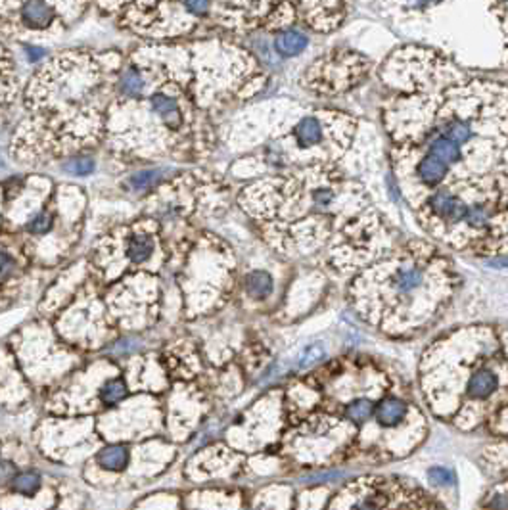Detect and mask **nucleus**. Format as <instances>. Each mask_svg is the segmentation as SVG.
Here are the masks:
<instances>
[{
    "label": "nucleus",
    "instance_id": "obj_1",
    "mask_svg": "<svg viewBox=\"0 0 508 510\" xmlns=\"http://www.w3.org/2000/svg\"><path fill=\"white\" fill-rule=\"evenodd\" d=\"M384 119L395 148L447 140L464 155L466 178L484 177L500 167L507 150L508 86L461 79L438 91L401 96L385 108Z\"/></svg>",
    "mask_w": 508,
    "mask_h": 510
},
{
    "label": "nucleus",
    "instance_id": "obj_2",
    "mask_svg": "<svg viewBox=\"0 0 508 510\" xmlns=\"http://www.w3.org/2000/svg\"><path fill=\"white\" fill-rule=\"evenodd\" d=\"M240 206L263 224L270 246L295 255L332 246L347 224L370 209L364 190L332 163H313L247 186Z\"/></svg>",
    "mask_w": 508,
    "mask_h": 510
},
{
    "label": "nucleus",
    "instance_id": "obj_3",
    "mask_svg": "<svg viewBox=\"0 0 508 510\" xmlns=\"http://www.w3.org/2000/svg\"><path fill=\"white\" fill-rule=\"evenodd\" d=\"M111 71L93 54L66 52L37 71L25 93L31 117L17 129L12 155L50 160L93 146L102 139Z\"/></svg>",
    "mask_w": 508,
    "mask_h": 510
},
{
    "label": "nucleus",
    "instance_id": "obj_4",
    "mask_svg": "<svg viewBox=\"0 0 508 510\" xmlns=\"http://www.w3.org/2000/svg\"><path fill=\"white\" fill-rule=\"evenodd\" d=\"M456 286L453 263L438 247L408 242L355 277L349 303L378 332L415 336L436 323Z\"/></svg>",
    "mask_w": 508,
    "mask_h": 510
},
{
    "label": "nucleus",
    "instance_id": "obj_5",
    "mask_svg": "<svg viewBox=\"0 0 508 510\" xmlns=\"http://www.w3.org/2000/svg\"><path fill=\"white\" fill-rule=\"evenodd\" d=\"M418 221L436 242L459 252L508 254V173L439 186L420 201Z\"/></svg>",
    "mask_w": 508,
    "mask_h": 510
},
{
    "label": "nucleus",
    "instance_id": "obj_6",
    "mask_svg": "<svg viewBox=\"0 0 508 510\" xmlns=\"http://www.w3.org/2000/svg\"><path fill=\"white\" fill-rule=\"evenodd\" d=\"M380 75L385 85L397 88L405 96L438 91L464 79L443 56L418 47H405L393 52Z\"/></svg>",
    "mask_w": 508,
    "mask_h": 510
},
{
    "label": "nucleus",
    "instance_id": "obj_7",
    "mask_svg": "<svg viewBox=\"0 0 508 510\" xmlns=\"http://www.w3.org/2000/svg\"><path fill=\"white\" fill-rule=\"evenodd\" d=\"M357 119L338 111H318L301 117L292 131L300 152L318 150L321 163H330L346 152L353 142Z\"/></svg>",
    "mask_w": 508,
    "mask_h": 510
},
{
    "label": "nucleus",
    "instance_id": "obj_8",
    "mask_svg": "<svg viewBox=\"0 0 508 510\" xmlns=\"http://www.w3.org/2000/svg\"><path fill=\"white\" fill-rule=\"evenodd\" d=\"M370 63L364 56L347 48L326 52L303 73V85L318 96H338L349 93L369 77Z\"/></svg>",
    "mask_w": 508,
    "mask_h": 510
},
{
    "label": "nucleus",
    "instance_id": "obj_9",
    "mask_svg": "<svg viewBox=\"0 0 508 510\" xmlns=\"http://www.w3.org/2000/svg\"><path fill=\"white\" fill-rule=\"evenodd\" d=\"M185 102V93L175 81H167V85L157 86V91L148 96L152 114L169 132H183L186 127L188 116H186Z\"/></svg>",
    "mask_w": 508,
    "mask_h": 510
},
{
    "label": "nucleus",
    "instance_id": "obj_10",
    "mask_svg": "<svg viewBox=\"0 0 508 510\" xmlns=\"http://www.w3.org/2000/svg\"><path fill=\"white\" fill-rule=\"evenodd\" d=\"M303 22L318 33H330L346 17V4L341 2H301L295 4Z\"/></svg>",
    "mask_w": 508,
    "mask_h": 510
},
{
    "label": "nucleus",
    "instance_id": "obj_11",
    "mask_svg": "<svg viewBox=\"0 0 508 510\" xmlns=\"http://www.w3.org/2000/svg\"><path fill=\"white\" fill-rule=\"evenodd\" d=\"M408 412H410V407L403 397L384 395L378 399L376 407H374V420L380 428L393 430V428H399L407 420Z\"/></svg>",
    "mask_w": 508,
    "mask_h": 510
},
{
    "label": "nucleus",
    "instance_id": "obj_12",
    "mask_svg": "<svg viewBox=\"0 0 508 510\" xmlns=\"http://www.w3.org/2000/svg\"><path fill=\"white\" fill-rule=\"evenodd\" d=\"M17 79L16 65L12 56L4 47H0V119L8 111L12 102L16 100Z\"/></svg>",
    "mask_w": 508,
    "mask_h": 510
},
{
    "label": "nucleus",
    "instance_id": "obj_13",
    "mask_svg": "<svg viewBox=\"0 0 508 510\" xmlns=\"http://www.w3.org/2000/svg\"><path fill=\"white\" fill-rule=\"evenodd\" d=\"M376 403V399H372L369 395H357L344 405V418L347 422H351L355 428H362L374 417Z\"/></svg>",
    "mask_w": 508,
    "mask_h": 510
},
{
    "label": "nucleus",
    "instance_id": "obj_14",
    "mask_svg": "<svg viewBox=\"0 0 508 510\" xmlns=\"http://www.w3.org/2000/svg\"><path fill=\"white\" fill-rule=\"evenodd\" d=\"M20 14L29 29H47L56 16L52 4L48 2H24Z\"/></svg>",
    "mask_w": 508,
    "mask_h": 510
},
{
    "label": "nucleus",
    "instance_id": "obj_15",
    "mask_svg": "<svg viewBox=\"0 0 508 510\" xmlns=\"http://www.w3.org/2000/svg\"><path fill=\"white\" fill-rule=\"evenodd\" d=\"M155 249V238L150 232H137L132 234L127 246H125V255L132 263H144L148 261Z\"/></svg>",
    "mask_w": 508,
    "mask_h": 510
},
{
    "label": "nucleus",
    "instance_id": "obj_16",
    "mask_svg": "<svg viewBox=\"0 0 508 510\" xmlns=\"http://www.w3.org/2000/svg\"><path fill=\"white\" fill-rule=\"evenodd\" d=\"M96 463L100 464V468L108 472H123L129 463H131V453H129V447L127 445H109V447H104L96 456Z\"/></svg>",
    "mask_w": 508,
    "mask_h": 510
},
{
    "label": "nucleus",
    "instance_id": "obj_17",
    "mask_svg": "<svg viewBox=\"0 0 508 510\" xmlns=\"http://www.w3.org/2000/svg\"><path fill=\"white\" fill-rule=\"evenodd\" d=\"M309 45V39L305 33L298 31V29H286L280 31L275 39V48L280 56L284 58H292V56L301 54Z\"/></svg>",
    "mask_w": 508,
    "mask_h": 510
},
{
    "label": "nucleus",
    "instance_id": "obj_18",
    "mask_svg": "<svg viewBox=\"0 0 508 510\" xmlns=\"http://www.w3.org/2000/svg\"><path fill=\"white\" fill-rule=\"evenodd\" d=\"M146 88V77L139 63H131L119 79V93L127 98H140Z\"/></svg>",
    "mask_w": 508,
    "mask_h": 510
},
{
    "label": "nucleus",
    "instance_id": "obj_19",
    "mask_svg": "<svg viewBox=\"0 0 508 510\" xmlns=\"http://www.w3.org/2000/svg\"><path fill=\"white\" fill-rule=\"evenodd\" d=\"M244 286H246V292L249 298H254L257 302H263V300H267L272 294L275 282H272V277L269 272L254 271L246 277Z\"/></svg>",
    "mask_w": 508,
    "mask_h": 510
},
{
    "label": "nucleus",
    "instance_id": "obj_20",
    "mask_svg": "<svg viewBox=\"0 0 508 510\" xmlns=\"http://www.w3.org/2000/svg\"><path fill=\"white\" fill-rule=\"evenodd\" d=\"M40 487H43V476L35 470L17 472L10 481V489L24 497H35L40 491Z\"/></svg>",
    "mask_w": 508,
    "mask_h": 510
},
{
    "label": "nucleus",
    "instance_id": "obj_21",
    "mask_svg": "<svg viewBox=\"0 0 508 510\" xmlns=\"http://www.w3.org/2000/svg\"><path fill=\"white\" fill-rule=\"evenodd\" d=\"M129 395V386L123 378H111L104 382L100 387V401L106 407H114L117 403H121Z\"/></svg>",
    "mask_w": 508,
    "mask_h": 510
},
{
    "label": "nucleus",
    "instance_id": "obj_22",
    "mask_svg": "<svg viewBox=\"0 0 508 510\" xmlns=\"http://www.w3.org/2000/svg\"><path fill=\"white\" fill-rule=\"evenodd\" d=\"M62 169L68 173V175H75V177H85V175H91L94 171V160L88 157V155H75L71 157L68 162L63 163Z\"/></svg>",
    "mask_w": 508,
    "mask_h": 510
},
{
    "label": "nucleus",
    "instance_id": "obj_23",
    "mask_svg": "<svg viewBox=\"0 0 508 510\" xmlns=\"http://www.w3.org/2000/svg\"><path fill=\"white\" fill-rule=\"evenodd\" d=\"M163 177V171L162 169H144V171H139V173H134L131 178H129V183L134 190H144V188H150V186H154L155 183H160Z\"/></svg>",
    "mask_w": 508,
    "mask_h": 510
},
{
    "label": "nucleus",
    "instance_id": "obj_24",
    "mask_svg": "<svg viewBox=\"0 0 508 510\" xmlns=\"http://www.w3.org/2000/svg\"><path fill=\"white\" fill-rule=\"evenodd\" d=\"M387 499L382 493H369L355 501L349 510H387Z\"/></svg>",
    "mask_w": 508,
    "mask_h": 510
},
{
    "label": "nucleus",
    "instance_id": "obj_25",
    "mask_svg": "<svg viewBox=\"0 0 508 510\" xmlns=\"http://www.w3.org/2000/svg\"><path fill=\"white\" fill-rule=\"evenodd\" d=\"M52 224H54V217H52V213L43 211V213H37V215L33 217L31 221L27 223V232H31V234H47V232L52 229Z\"/></svg>",
    "mask_w": 508,
    "mask_h": 510
},
{
    "label": "nucleus",
    "instance_id": "obj_26",
    "mask_svg": "<svg viewBox=\"0 0 508 510\" xmlns=\"http://www.w3.org/2000/svg\"><path fill=\"white\" fill-rule=\"evenodd\" d=\"M428 478H430L433 486L447 487L454 481V474L449 468H445V466H431L430 470H428Z\"/></svg>",
    "mask_w": 508,
    "mask_h": 510
},
{
    "label": "nucleus",
    "instance_id": "obj_27",
    "mask_svg": "<svg viewBox=\"0 0 508 510\" xmlns=\"http://www.w3.org/2000/svg\"><path fill=\"white\" fill-rule=\"evenodd\" d=\"M344 476L341 470H326V472H315V474H309V476H303L300 481L303 484H330V481H336L338 478Z\"/></svg>",
    "mask_w": 508,
    "mask_h": 510
},
{
    "label": "nucleus",
    "instance_id": "obj_28",
    "mask_svg": "<svg viewBox=\"0 0 508 510\" xmlns=\"http://www.w3.org/2000/svg\"><path fill=\"white\" fill-rule=\"evenodd\" d=\"M324 348L323 346H311V348L303 353V357H301V361H300V366L301 369H305V366H313V364H316L318 361H323L324 359Z\"/></svg>",
    "mask_w": 508,
    "mask_h": 510
},
{
    "label": "nucleus",
    "instance_id": "obj_29",
    "mask_svg": "<svg viewBox=\"0 0 508 510\" xmlns=\"http://www.w3.org/2000/svg\"><path fill=\"white\" fill-rule=\"evenodd\" d=\"M12 272H14V257L8 252L0 249V282L10 279Z\"/></svg>",
    "mask_w": 508,
    "mask_h": 510
},
{
    "label": "nucleus",
    "instance_id": "obj_30",
    "mask_svg": "<svg viewBox=\"0 0 508 510\" xmlns=\"http://www.w3.org/2000/svg\"><path fill=\"white\" fill-rule=\"evenodd\" d=\"M484 510H508V491L493 493L485 502Z\"/></svg>",
    "mask_w": 508,
    "mask_h": 510
},
{
    "label": "nucleus",
    "instance_id": "obj_31",
    "mask_svg": "<svg viewBox=\"0 0 508 510\" xmlns=\"http://www.w3.org/2000/svg\"><path fill=\"white\" fill-rule=\"evenodd\" d=\"M211 6H213L211 2H183V8L190 16H206Z\"/></svg>",
    "mask_w": 508,
    "mask_h": 510
},
{
    "label": "nucleus",
    "instance_id": "obj_32",
    "mask_svg": "<svg viewBox=\"0 0 508 510\" xmlns=\"http://www.w3.org/2000/svg\"><path fill=\"white\" fill-rule=\"evenodd\" d=\"M140 346H142V343H140L139 340H131V338H129V340L117 341L116 346L111 348V351H114V353H131V351H137Z\"/></svg>",
    "mask_w": 508,
    "mask_h": 510
},
{
    "label": "nucleus",
    "instance_id": "obj_33",
    "mask_svg": "<svg viewBox=\"0 0 508 510\" xmlns=\"http://www.w3.org/2000/svg\"><path fill=\"white\" fill-rule=\"evenodd\" d=\"M16 466L8 461H0V484L4 481H12V478L16 476Z\"/></svg>",
    "mask_w": 508,
    "mask_h": 510
},
{
    "label": "nucleus",
    "instance_id": "obj_34",
    "mask_svg": "<svg viewBox=\"0 0 508 510\" xmlns=\"http://www.w3.org/2000/svg\"><path fill=\"white\" fill-rule=\"evenodd\" d=\"M25 54L29 58V62H39L45 58V50L39 47H27L25 48Z\"/></svg>",
    "mask_w": 508,
    "mask_h": 510
},
{
    "label": "nucleus",
    "instance_id": "obj_35",
    "mask_svg": "<svg viewBox=\"0 0 508 510\" xmlns=\"http://www.w3.org/2000/svg\"><path fill=\"white\" fill-rule=\"evenodd\" d=\"M491 267H497V269H508V255L507 257H495V261H491Z\"/></svg>",
    "mask_w": 508,
    "mask_h": 510
},
{
    "label": "nucleus",
    "instance_id": "obj_36",
    "mask_svg": "<svg viewBox=\"0 0 508 510\" xmlns=\"http://www.w3.org/2000/svg\"><path fill=\"white\" fill-rule=\"evenodd\" d=\"M497 171H505V173H508V144L507 150H505V154H502V160H500V167Z\"/></svg>",
    "mask_w": 508,
    "mask_h": 510
}]
</instances>
